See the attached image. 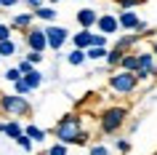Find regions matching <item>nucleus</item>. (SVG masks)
<instances>
[{
	"mask_svg": "<svg viewBox=\"0 0 157 155\" xmlns=\"http://www.w3.org/2000/svg\"><path fill=\"white\" fill-rule=\"evenodd\" d=\"M27 46H29V51H37V54H43V51L48 48V43H45V32L43 30H37V27H29L24 35Z\"/></svg>",
	"mask_w": 157,
	"mask_h": 155,
	"instance_id": "obj_6",
	"label": "nucleus"
},
{
	"mask_svg": "<svg viewBox=\"0 0 157 155\" xmlns=\"http://www.w3.org/2000/svg\"><path fill=\"white\" fill-rule=\"evenodd\" d=\"M0 40H11V27L8 24H0Z\"/></svg>",
	"mask_w": 157,
	"mask_h": 155,
	"instance_id": "obj_31",
	"label": "nucleus"
},
{
	"mask_svg": "<svg viewBox=\"0 0 157 155\" xmlns=\"http://www.w3.org/2000/svg\"><path fill=\"white\" fill-rule=\"evenodd\" d=\"M96 27H99V35H115L117 32V16H109V14H104V16H99V22H96Z\"/></svg>",
	"mask_w": 157,
	"mask_h": 155,
	"instance_id": "obj_7",
	"label": "nucleus"
},
{
	"mask_svg": "<svg viewBox=\"0 0 157 155\" xmlns=\"http://www.w3.org/2000/svg\"><path fill=\"white\" fill-rule=\"evenodd\" d=\"M32 19H35V14L32 11H27V14H19V16H13L11 19V27H13V30H29V27H32Z\"/></svg>",
	"mask_w": 157,
	"mask_h": 155,
	"instance_id": "obj_11",
	"label": "nucleus"
},
{
	"mask_svg": "<svg viewBox=\"0 0 157 155\" xmlns=\"http://www.w3.org/2000/svg\"><path fill=\"white\" fill-rule=\"evenodd\" d=\"M139 86V78H136V72H117V75H112L109 78V88L112 91H117V94H131L133 88Z\"/></svg>",
	"mask_w": 157,
	"mask_h": 155,
	"instance_id": "obj_4",
	"label": "nucleus"
},
{
	"mask_svg": "<svg viewBox=\"0 0 157 155\" xmlns=\"http://www.w3.org/2000/svg\"><path fill=\"white\" fill-rule=\"evenodd\" d=\"M24 137H29V139H32V145H35V142H43V139H45V131L29 123V126L24 128Z\"/></svg>",
	"mask_w": 157,
	"mask_h": 155,
	"instance_id": "obj_17",
	"label": "nucleus"
},
{
	"mask_svg": "<svg viewBox=\"0 0 157 155\" xmlns=\"http://www.w3.org/2000/svg\"><path fill=\"white\" fill-rule=\"evenodd\" d=\"M13 91H16V96H27V94H29L32 88H29V86L24 83V78H19V80L13 83Z\"/></svg>",
	"mask_w": 157,
	"mask_h": 155,
	"instance_id": "obj_23",
	"label": "nucleus"
},
{
	"mask_svg": "<svg viewBox=\"0 0 157 155\" xmlns=\"http://www.w3.org/2000/svg\"><path fill=\"white\" fill-rule=\"evenodd\" d=\"M117 150H120V153H128V150H131V142L120 139V142H117Z\"/></svg>",
	"mask_w": 157,
	"mask_h": 155,
	"instance_id": "obj_34",
	"label": "nucleus"
},
{
	"mask_svg": "<svg viewBox=\"0 0 157 155\" xmlns=\"http://www.w3.org/2000/svg\"><path fill=\"white\" fill-rule=\"evenodd\" d=\"M19 0H0V8H11V6H16Z\"/></svg>",
	"mask_w": 157,
	"mask_h": 155,
	"instance_id": "obj_35",
	"label": "nucleus"
},
{
	"mask_svg": "<svg viewBox=\"0 0 157 155\" xmlns=\"http://www.w3.org/2000/svg\"><path fill=\"white\" fill-rule=\"evenodd\" d=\"M155 54H157V43H155Z\"/></svg>",
	"mask_w": 157,
	"mask_h": 155,
	"instance_id": "obj_36",
	"label": "nucleus"
},
{
	"mask_svg": "<svg viewBox=\"0 0 157 155\" xmlns=\"http://www.w3.org/2000/svg\"><path fill=\"white\" fill-rule=\"evenodd\" d=\"M3 78H6V80H8V83H16L19 78H21V72H19L16 67H11V70H6V75H3Z\"/></svg>",
	"mask_w": 157,
	"mask_h": 155,
	"instance_id": "obj_26",
	"label": "nucleus"
},
{
	"mask_svg": "<svg viewBox=\"0 0 157 155\" xmlns=\"http://www.w3.org/2000/svg\"><path fill=\"white\" fill-rule=\"evenodd\" d=\"M16 70H19V72H21V78H24V75H27V72H32L35 67H32V64H29V62H27V59H21V62H19V67H16Z\"/></svg>",
	"mask_w": 157,
	"mask_h": 155,
	"instance_id": "obj_28",
	"label": "nucleus"
},
{
	"mask_svg": "<svg viewBox=\"0 0 157 155\" xmlns=\"http://www.w3.org/2000/svg\"><path fill=\"white\" fill-rule=\"evenodd\" d=\"M45 155H67V145H59V142H56V145L48 147V153H45Z\"/></svg>",
	"mask_w": 157,
	"mask_h": 155,
	"instance_id": "obj_25",
	"label": "nucleus"
},
{
	"mask_svg": "<svg viewBox=\"0 0 157 155\" xmlns=\"http://www.w3.org/2000/svg\"><path fill=\"white\" fill-rule=\"evenodd\" d=\"M51 3H59V0H51Z\"/></svg>",
	"mask_w": 157,
	"mask_h": 155,
	"instance_id": "obj_37",
	"label": "nucleus"
},
{
	"mask_svg": "<svg viewBox=\"0 0 157 155\" xmlns=\"http://www.w3.org/2000/svg\"><path fill=\"white\" fill-rule=\"evenodd\" d=\"M24 83L29 86V88H40V83H43V72H37V70H32V72H27L24 75Z\"/></svg>",
	"mask_w": 157,
	"mask_h": 155,
	"instance_id": "obj_18",
	"label": "nucleus"
},
{
	"mask_svg": "<svg viewBox=\"0 0 157 155\" xmlns=\"http://www.w3.org/2000/svg\"><path fill=\"white\" fill-rule=\"evenodd\" d=\"M16 54V43L13 40H0V59L3 56H13Z\"/></svg>",
	"mask_w": 157,
	"mask_h": 155,
	"instance_id": "obj_21",
	"label": "nucleus"
},
{
	"mask_svg": "<svg viewBox=\"0 0 157 155\" xmlns=\"http://www.w3.org/2000/svg\"><path fill=\"white\" fill-rule=\"evenodd\" d=\"M139 56V67H136V78H149L152 67H155V54H136Z\"/></svg>",
	"mask_w": 157,
	"mask_h": 155,
	"instance_id": "obj_8",
	"label": "nucleus"
},
{
	"mask_svg": "<svg viewBox=\"0 0 157 155\" xmlns=\"http://www.w3.org/2000/svg\"><path fill=\"white\" fill-rule=\"evenodd\" d=\"M139 38H141L139 32H133V35H125V38H120V40H117V46H115V48H120V51H125V54H128V48H131L133 43H139Z\"/></svg>",
	"mask_w": 157,
	"mask_h": 155,
	"instance_id": "obj_14",
	"label": "nucleus"
},
{
	"mask_svg": "<svg viewBox=\"0 0 157 155\" xmlns=\"http://www.w3.org/2000/svg\"><path fill=\"white\" fill-rule=\"evenodd\" d=\"M21 3H24L27 8H35V11H37V8L43 6V0H21Z\"/></svg>",
	"mask_w": 157,
	"mask_h": 155,
	"instance_id": "obj_32",
	"label": "nucleus"
},
{
	"mask_svg": "<svg viewBox=\"0 0 157 155\" xmlns=\"http://www.w3.org/2000/svg\"><path fill=\"white\" fill-rule=\"evenodd\" d=\"M136 3H141V0H120V8H123V11H131V6H136Z\"/></svg>",
	"mask_w": 157,
	"mask_h": 155,
	"instance_id": "obj_33",
	"label": "nucleus"
},
{
	"mask_svg": "<svg viewBox=\"0 0 157 155\" xmlns=\"http://www.w3.org/2000/svg\"><path fill=\"white\" fill-rule=\"evenodd\" d=\"M67 62L72 67H80L85 62V51H80V48H72V54H67Z\"/></svg>",
	"mask_w": 157,
	"mask_h": 155,
	"instance_id": "obj_19",
	"label": "nucleus"
},
{
	"mask_svg": "<svg viewBox=\"0 0 157 155\" xmlns=\"http://www.w3.org/2000/svg\"><path fill=\"white\" fill-rule=\"evenodd\" d=\"M91 155H109V150L104 145H93L91 147Z\"/></svg>",
	"mask_w": 157,
	"mask_h": 155,
	"instance_id": "obj_30",
	"label": "nucleus"
},
{
	"mask_svg": "<svg viewBox=\"0 0 157 155\" xmlns=\"http://www.w3.org/2000/svg\"><path fill=\"white\" fill-rule=\"evenodd\" d=\"M123 56H125V51H120V48L109 51V54H107V64H109V67H117L120 62H123Z\"/></svg>",
	"mask_w": 157,
	"mask_h": 155,
	"instance_id": "obj_22",
	"label": "nucleus"
},
{
	"mask_svg": "<svg viewBox=\"0 0 157 155\" xmlns=\"http://www.w3.org/2000/svg\"><path fill=\"white\" fill-rule=\"evenodd\" d=\"M0 112L11 115V118H21V115L32 112V104L27 102V96H16V94H0Z\"/></svg>",
	"mask_w": 157,
	"mask_h": 155,
	"instance_id": "obj_2",
	"label": "nucleus"
},
{
	"mask_svg": "<svg viewBox=\"0 0 157 155\" xmlns=\"http://www.w3.org/2000/svg\"><path fill=\"white\" fill-rule=\"evenodd\" d=\"M3 134L11 137V139H16V137L24 134V128H21V123H19V120H8V123H3Z\"/></svg>",
	"mask_w": 157,
	"mask_h": 155,
	"instance_id": "obj_13",
	"label": "nucleus"
},
{
	"mask_svg": "<svg viewBox=\"0 0 157 155\" xmlns=\"http://www.w3.org/2000/svg\"><path fill=\"white\" fill-rule=\"evenodd\" d=\"M91 30H80V32H75V38H72V43H75V48H80V51H85V48H91Z\"/></svg>",
	"mask_w": 157,
	"mask_h": 155,
	"instance_id": "obj_12",
	"label": "nucleus"
},
{
	"mask_svg": "<svg viewBox=\"0 0 157 155\" xmlns=\"http://www.w3.org/2000/svg\"><path fill=\"white\" fill-rule=\"evenodd\" d=\"M120 67H123L125 72H136V67H139V56H136V54H125L123 62H120Z\"/></svg>",
	"mask_w": 157,
	"mask_h": 155,
	"instance_id": "obj_15",
	"label": "nucleus"
},
{
	"mask_svg": "<svg viewBox=\"0 0 157 155\" xmlns=\"http://www.w3.org/2000/svg\"><path fill=\"white\" fill-rule=\"evenodd\" d=\"M125 118H128V110L125 107H109L107 112L101 115V131L104 134H115L125 123Z\"/></svg>",
	"mask_w": 157,
	"mask_h": 155,
	"instance_id": "obj_3",
	"label": "nucleus"
},
{
	"mask_svg": "<svg viewBox=\"0 0 157 155\" xmlns=\"http://www.w3.org/2000/svg\"><path fill=\"white\" fill-rule=\"evenodd\" d=\"M43 32H45V43H48V48H53V51H59L67 43V38H69V30H67V27H59V24H48Z\"/></svg>",
	"mask_w": 157,
	"mask_h": 155,
	"instance_id": "obj_5",
	"label": "nucleus"
},
{
	"mask_svg": "<svg viewBox=\"0 0 157 155\" xmlns=\"http://www.w3.org/2000/svg\"><path fill=\"white\" fill-rule=\"evenodd\" d=\"M117 24L123 27V30H136V24H139V14H136V11H123V14L117 16Z\"/></svg>",
	"mask_w": 157,
	"mask_h": 155,
	"instance_id": "obj_10",
	"label": "nucleus"
},
{
	"mask_svg": "<svg viewBox=\"0 0 157 155\" xmlns=\"http://www.w3.org/2000/svg\"><path fill=\"white\" fill-rule=\"evenodd\" d=\"M16 145L21 147L24 153H29V150H32V139H29V137H24V134H21V137H16Z\"/></svg>",
	"mask_w": 157,
	"mask_h": 155,
	"instance_id": "obj_24",
	"label": "nucleus"
},
{
	"mask_svg": "<svg viewBox=\"0 0 157 155\" xmlns=\"http://www.w3.org/2000/svg\"><path fill=\"white\" fill-rule=\"evenodd\" d=\"M91 46L104 48V46H107V38H104V35H91Z\"/></svg>",
	"mask_w": 157,
	"mask_h": 155,
	"instance_id": "obj_27",
	"label": "nucleus"
},
{
	"mask_svg": "<svg viewBox=\"0 0 157 155\" xmlns=\"http://www.w3.org/2000/svg\"><path fill=\"white\" fill-rule=\"evenodd\" d=\"M96 22H99V14H96L93 8H83V11H77V24L83 27V30H91Z\"/></svg>",
	"mask_w": 157,
	"mask_h": 155,
	"instance_id": "obj_9",
	"label": "nucleus"
},
{
	"mask_svg": "<svg viewBox=\"0 0 157 155\" xmlns=\"http://www.w3.org/2000/svg\"><path fill=\"white\" fill-rule=\"evenodd\" d=\"M53 134H56L59 145H75L77 137L83 134V120L77 115H64L59 118V123L53 126Z\"/></svg>",
	"mask_w": 157,
	"mask_h": 155,
	"instance_id": "obj_1",
	"label": "nucleus"
},
{
	"mask_svg": "<svg viewBox=\"0 0 157 155\" xmlns=\"http://www.w3.org/2000/svg\"><path fill=\"white\" fill-rule=\"evenodd\" d=\"M107 54H109L107 48H96V46L85 48V56H88V59H93V62H99V59H107Z\"/></svg>",
	"mask_w": 157,
	"mask_h": 155,
	"instance_id": "obj_20",
	"label": "nucleus"
},
{
	"mask_svg": "<svg viewBox=\"0 0 157 155\" xmlns=\"http://www.w3.org/2000/svg\"><path fill=\"white\" fill-rule=\"evenodd\" d=\"M35 14V19H43V22H53L56 19V11L51 8V6H40L37 11H32Z\"/></svg>",
	"mask_w": 157,
	"mask_h": 155,
	"instance_id": "obj_16",
	"label": "nucleus"
},
{
	"mask_svg": "<svg viewBox=\"0 0 157 155\" xmlns=\"http://www.w3.org/2000/svg\"><path fill=\"white\" fill-rule=\"evenodd\" d=\"M27 62H29V64H37V62H43V54H37V51H29V54H27Z\"/></svg>",
	"mask_w": 157,
	"mask_h": 155,
	"instance_id": "obj_29",
	"label": "nucleus"
}]
</instances>
